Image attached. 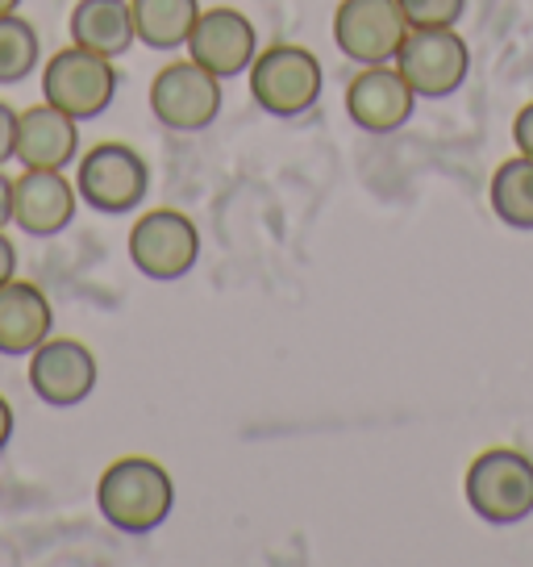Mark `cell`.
<instances>
[{
    "label": "cell",
    "mask_w": 533,
    "mask_h": 567,
    "mask_svg": "<svg viewBox=\"0 0 533 567\" xmlns=\"http://www.w3.org/2000/svg\"><path fill=\"white\" fill-rule=\"evenodd\" d=\"M96 505L113 530L150 534L176 509V484L163 463L129 455L105 467V476L96 484Z\"/></svg>",
    "instance_id": "1"
},
{
    "label": "cell",
    "mask_w": 533,
    "mask_h": 567,
    "mask_svg": "<svg viewBox=\"0 0 533 567\" xmlns=\"http://www.w3.org/2000/svg\"><path fill=\"white\" fill-rule=\"evenodd\" d=\"M247 75L250 101L263 109L266 117H280V122L313 113L321 92H325L321 59L309 47H296V42H275V47L259 51Z\"/></svg>",
    "instance_id": "2"
},
{
    "label": "cell",
    "mask_w": 533,
    "mask_h": 567,
    "mask_svg": "<svg viewBox=\"0 0 533 567\" xmlns=\"http://www.w3.org/2000/svg\"><path fill=\"white\" fill-rule=\"evenodd\" d=\"M462 496L488 526L525 522L533 514V460L516 446H488L467 467Z\"/></svg>",
    "instance_id": "3"
},
{
    "label": "cell",
    "mask_w": 533,
    "mask_h": 567,
    "mask_svg": "<svg viewBox=\"0 0 533 567\" xmlns=\"http://www.w3.org/2000/svg\"><path fill=\"white\" fill-rule=\"evenodd\" d=\"M396 71L405 84L417 92V101H446L467 84L471 75V51L454 25H426L409 30L400 51H396Z\"/></svg>",
    "instance_id": "4"
},
{
    "label": "cell",
    "mask_w": 533,
    "mask_h": 567,
    "mask_svg": "<svg viewBox=\"0 0 533 567\" xmlns=\"http://www.w3.org/2000/svg\"><path fill=\"white\" fill-rule=\"evenodd\" d=\"M75 193L80 200L96 213H134L150 193V167L146 159L125 146V142H101L92 146L88 155L80 159V172H75Z\"/></svg>",
    "instance_id": "5"
},
{
    "label": "cell",
    "mask_w": 533,
    "mask_h": 567,
    "mask_svg": "<svg viewBox=\"0 0 533 567\" xmlns=\"http://www.w3.org/2000/svg\"><path fill=\"white\" fill-rule=\"evenodd\" d=\"M42 96H46V105L63 109L75 122L101 117L117 96L113 59L92 54L72 42L67 51L51 54V63L42 68Z\"/></svg>",
    "instance_id": "6"
},
{
    "label": "cell",
    "mask_w": 533,
    "mask_h": 567,
    "mask_svg": "<svg viewBox=\"0 0 533 567\" xmlns=\"http://www.w3.org/2000/svg\"><path fill=\"white\" fill-rule=\"evenodd\" d=\"M226 105V92L213 71H205L196 59H179L150 80V113L176 134H200L217 122Z\"/></svg>",
    "instance_id": "7"
},
{
    "label": "cell",
    "mask_w": 533,
    "mask_h": 567,
    "mask_svg": "<svg viewBox=\"0 0 533 567\" xmlns=\"http://www.w3.org/2000/svg\"><path fill=\"white\" fill-rule=\"evenodd\" d=\"M129 259L146 280H184L200 259V234L179 209H150L129 230Z\"/></svg>",
    "instance_id": "8"
},
{
    "label": "cell",
    "mask_w": 533,
    "mask_h": 567,
    "mask_svg": "<svg viewBox=\"0 0 533 567\" xmlns=\"http://www.w3.org/2000/svg\"><path fill=\"white\" fill-rule=\"evenodd\" d=\"M409 21L396 0H342L334 13V47L358 68L396 63Z\"/></svg>",
    "instance_id": "9"
},
{
    "label": "cell",
    "mask_w": 533,
    "mask_h": 567,
    "mask_svg": "<svg viewBox=\"0 0 533 567\" xmlns=\"http://www.w3.org/2000/svg\"><path fill=\"white\" fill-rule=\"evenodd\" d=\"M188 59L213 71L217 80L247 75L250 63L259 59V34L247 13H238V9H226V4L200 9L192 34H188Z\"/></svg>",
    "instance_id": "10"
},
{
    "label": "cell",
    "mask_w": 533,
    "mask_h": 567,
    "mask_svg": "<svg viewBox=\"0 0 533 567\" xmlns=\"http://www.w3.org/2000/svg\"><path fill=\"white\" fill-rule=\"evenodd\" d=\"M30 389L51 409L84 405L96 389V354L75 338H46L30 354Z\"/></svg>",
    "instance_id": "11"
},
{
    "label": "cell",
    "mask_w": 533,
    "mask_h": 567,
    "mask_svg": "<svg viewBox=\"0 0 533 567\" xmlns=\"http://www.w3.org/2000/svg\"><path fill=\"white\" fill-rule=\"evenodd\" d=\"M346 113L358 130L367 134H396L400 125L412 122L417 113V92L405 84V75L396 63H379V68H363L346 84Z\"/></svg>",
    "instance_id": "12"
},
{
    "label": "cell",
    "mask_w": 533,
    "mask_h": 567,
    "mask_svg": "<svg viewBox=\"0 0 533 567\" xmlns=\"http://www.w3.org/2000/svg\"><path fill=\"white\" fill-rule=\"evenodd\" d=\"M75 184L63 179V172H42V167H25L13 179V221L18 230L30 238H54L72 226L75 217Z\"/></svg>",
    "instance_id": "13"
},
{
    "label": "cell",
    "mask_w": 533,
    "mask_h": 567,
    "mask_svg": "<svg viewBox=\"0 0 533 567\" xmlns=\"http://www.w3.org/2000/svg\"><path fill=\"white\" fill-rule=\"evenodd\" d=\"M80 155V122L54 105H34L18 113V151L13 159L21 167L63 172Z\"/></svg>",
    "instance_id": "14"
},
{
    "label": "cell",
    "mask_w": 533,
    "mask_h": 567,
    "mask_svg": "<svg viewBox=\"0 0 533 567\" xmlns=\"http://www.w3.org/2000/svg\"><path fill=\"white\" fill-rule=\"evenodd\" d=\"M54 326L46 292L30 280L0 284V354H34Z\"/></svg>",
    "instance_id": "15"
},
{
    "label": "cell",
    "mask_w": 533,
    "mask_h": 567,
    "mask_svg": "<svg viewBox=\"0 0 533 567\" xmlns=\"http://www.w3.org/2000/svg\"><path fill=\"white\" fill-rule=\"evenodd\" d=\"M72 42L92 54L122 59L138 42L129 0H80L72 9Z\"/></svg>",
    "instance_id": "16"
},
{
    "label": "cell",
    "mask_w": 533,
    "mask_h": 567,
    "mask_svg": "<svg viewBox=\"0 0 533 567\" xmlns=\"http://www.w3.org/2000/svg\"><path fill=\"white\" fill-rule=\"evenodd\" d=\"M134 13V34L150 51H179L188 47L196 18H200V0H129Z\"/></svg>",
    "instance_id": "17"
},
{
    "label": "cell",
    "mask_w": 533,
    "mask_h": 567,
    "mask_svg": "<svg viewBox=\"0 0 533 567\" xmlns=\"http://www.w3.org/2000/svg\"><path fill=\"white\" fill-rule=\"evenodd\" d=\"M488 200H492V213L509 230H533V159L530 155H516V159H504L492 176V188H488Z\"/></svg>",
    "instance_id": "18"
},
{
    "label": "cell",
    "mask_w": 533,
    "mask_h": 567,
    "mask_svg": "<svg viewBox=\"0 0 533 567\" xmlns=\"http://www.w3.org/2000/svg\"><path fill=\"white\" fill-rule=\"evenodd\" d=\"M38 54H42V42H38L34 25L18 13H4L0 18V84L30 80L38 68Z\"/></svg>",
    "instance_id": "19"
},
{
    "label": "cell",
    "mask_w": 533,
    "mask_h": 567,
    "mask_svg": "<svg viewBox=\"0 0 533 567\" xmlns=\"http://www.w3.org/2000/svg\"><path fill=\"white\" fill-rule=\"evenodd\" d=\"M400 13L409 21V30L426 25H459L467 18V0H396Z\"/></svg>",
    "instance_id": "20"
},
{
    "label": "cell",
    "mask_w": 533,
    "mask_h": 567,
    "mask_svg": "<svg viewBox=\"0 0 533 567\" xmlns=\"http://www.w3.org/2000/svg\"><path fill=\"white\" fill-rule=\"evenodd\" d=\"M13 151H18V113L0 101V167L13 159Z\"/></svg>",
    "instance_id": "21"
},
{
    "label": "cell",
    "mask_w": 533,
    "mask_h": 567,
    "mask_svg": "<svg viewBox=\"0 0 533 567\" xmlns=\"http://www.w3.org/2000/svg\"><path fill=\"white\" fill-rule=\"evenodd\" d=\"M513 142H516V155H530L533 159V101L513 117Z\"/></svg>",
    "instance_id": "22"
},
{
    "label": "cell",
    "mask_w": 533,
    "mask_h": 567,
    "mask_svg": "<svg viewBox=\"0 0 533 567\" xmlns=\"http://www.w3.org/2000/svg\"><path fill=\"white\" fill-rule=\"evenodd\" d=\"M13 276H18V247L0 230V284H9Z\"/></svg>",
    "instance_id": "23"
},
{
    "label": "cell",
    "mask_w": 533,
    "mask_h": 567,
    "mask_svg": "<svg viewBox=\"0 0 533 567\" xmlns=\"http://www.w3.org/2000/svg\"><path fill=\"white\" fill-rule=\"evenodd\" d=\"M13 221V179L0 172V230Z\"/></svg>",
    "instance_id": "24"
},
{
    "label": "cell",
    "mask_w": 533,
    "mask_h": 567,
    "mask_svg": "<svg viewBox=\"0 0 533 567\" xmlns=\"http://www.w3.org/2000/svg\"><path fill=\"white\" fill-rule=\"evenodd\" d=\"M9 439H13V405L0 396V451L9 446Z\"/></svg>",
    "instance_id": "25"
},
{
    "label": "cell",
    "mask_w": 533,
    "mask_h": 567,
    "mask_svg": "<svg viewBox=\"0 0 533 567\" xmlns=\"http://www.w3.org/2000/svg\"><path fill=\"white\" fill-rule=\"evenodd\" d=\"M18 4L21 0H0V18H4V13H18Z\"/></svg>",
    "instance_id": "26"
}]
</instances>
